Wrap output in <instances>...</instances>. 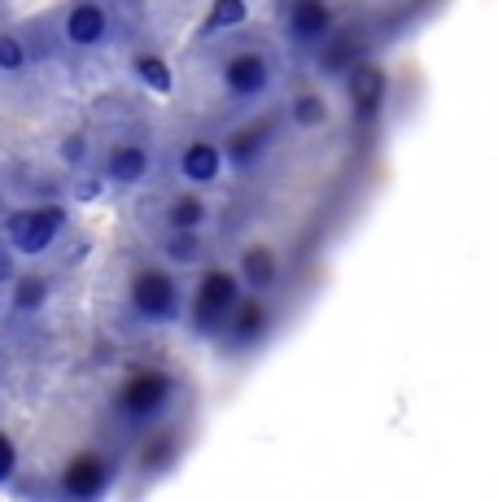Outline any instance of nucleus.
<instances>
[{"label": "nucleus", "instance_id": "obj_1", "mask_svg": "<svg viewBox=\"0 0 498 502\" xmlns=\"http://www.w3.org/2000/svg\"><path fill=\"white\" fill-rule=\"evenodd\" d=\"M232 306H237V280H232L228 271H210V275L201 280V293H197V306H193V319H197L201 332H214Z\"/></svg>", "mask_w": 498, "mask_h": 502}, {"label": "nucleus", "instance_id": "obj_2", "mask_svg": "<svg viewBox=\"0 0 498 502\" xmlns=\"http://www.w3.org/2000/svg\"><path fill=\"white\" fill-rule=\"evenodd\" d=\"M166 398H171V380L157 376V371H145V376H136V380L123 389L118 410L132 415V419H149V415H157V410L166 406Z\"/></svg>", "mask_w": 498, "mask_h": 502}, {"label": "nucleus", "instance_id": "obj_3", "mask_svg": "<svg viewBox=\"0 0 498 502\" xmlns=\"http://www.w3.org/2000/svg\"><path fill=\"white\" fill-rule=\"evenodd\" d=\"M61 210L57 205H49V210H31V214H18L9 227H13V245L22 253H40L52 245V236L61 232Z\"/></svg>", "mask_w": 498, "mask_h": 502}, {"label": "nucleus", "instance_id": "obj_4", "mask_svg": "<svg viewBox=\"0 0 498 502\" xmlns=\"http://www.w3.org/2000/svg\"><path fill=\"white\" fill-rule=\"evenodd\" d=\"M136 306H141V315H149V319H171V315H175V284H171L162 271H145V275L136 280Z\"/></svg>", "mask_w": 498, "mask_h": 502}, {"label": "nucleus", "instance_id": "obj_5", "mask_svg": "<svg viewBox=\"0 0 498 502\" xmlns=\"http://www.w3.org/2000/svg\"><path fill=\"white\" fill-rule=\"evenodd\" d=\"M228 88H232L237 97H258V92L267 88V61L253 57V52L232 57V66H228Z\"/></svg>", "mask_w": 498, "mask_h": 502}, {"label": "nucleus", "instance_id": "obj_6", "mask_svg": "<svg viewBox=\"0 0 498 502\" xmlns=\"http://www.w3.org/2000/svg\"><path fill=\"white\" fill-rule=\"evenodd\" d=\"M105 490V463L100 458H75L66 472V494L70 498H97Z\"/></svg>", "mask_w": 498, "mask_h": 502}, {"label": "nucleus", "instance_id": "obj_7", "mask_svg": "<svg viewBox=\"0 0 498 502\" xmlns=\"http://www.w3.org/2000/svg\"><path fill=\"white\" fill-rule=\"evenodd\" d=\"M328 22H333V13H328L324 0H298L293 13H289V27H293L298 40H319L328 31Z\"/></svg>", "mask_w": 498, "mask_h": 502}, {"label": "nucleus", "instance_id": "obj_8", "mask_svg": "<svg viewBox=\"0 0 498 502\" xmlns=\"http://www.w3.org/2000/svg\"><path fill=\"white\" fill-rule=\"evenodd\" d=\"M381 92H385V79H381V70L363 66V70H354V75H349V97H354V109H358V118H372V114H376V105H381Z\"/></svg>", "mask_w": 498, "mask_h": 502}, {"label": "nucleus", "instance_id": "obj_9", "mask_svg": "<svg viewBox=\"0 0 498 502\" xmlns=\"http://www.w3.org/2000/svg\"><path fill=\"white\" fill-rule=\"evenodd\" d=\"M66 36H70V44H97L100 36H105V13H100L97 4H79L66 18Z\"/></svg>", "mask_w": 498, "mask_h": 502}, {"label": "nucleus", "instance_id": "obj_10", "mask_svg": "<svg viewBox=\"0 0 498 502\" xmlns=\"http://www.w3.org/2000/svg\"><path fill=\"white\" fill-rule=\"evenodd\" d=\"M184 175L193 179V184H210L214 175H219V149L214 145H193V149L184 153Z\"/></svg>", "mask_w": 498, "mask_h": 502}, {"label": "nucleus", "instance_id": "obj_11", "mask_svg": "<svg viewBox=\"0 0 498 502\" xmlns=\"http://www.w3.org/2000/svg\"><path fill=\"white\" fill-rule=\"evenodd\" d=\"M145 166H149V153H145V149H114V153H109V175H114V179H123V184L141 179V175H145Z\"/></svg>", "mask_w": 498, "mask_h": 502}, {"label": "nucleus", "instance_id": "obj_12", "mask_svg": "<svg viewBox=\"0 0 498 502\" xmlns=\"http://www.w3.org/2000/svg\"><path fill=\"white\" fill-rule=\"evenodd\" d=\"M271 275H276V267H271V253L262 250H249L245 253V280L253 289H267L271 284Z\"/></svg>", "mask_w": 498, "mask_h": 502}, {"label": "nucleus", "instance_id": "obj_13", "mask_svg": "<svg viewBox=\"0 0 498 502\" xmlns=\"http://www.w3.org/2000/svg\"><path fill=\"white\" fill-rule=\"evenodd\" d=\"M136 75L149 84L153 92H166V88H171V70H166L157 57H141V61H136Z\"/></svg>", "mask_w": 498, "mask_h": 502}, {"label": "nucleus", "instance_id": "obj_14", "mask_svg": "<svg viewBox=\"0 0 498 502\" xmlns=\"http://www.w3.org/2000/svg\"><path fill=\"white\" fill-rule=\"evenodd\" d=\"M166 253H171L175 262H193V258H197V236H193V227H175V236L166 241Z\"/></svg>", "mask_w": 498, "mask_h": 502}, {"label": "nucleus", "instance_id": "obj_15", "mask_svg": "<svg viewBox=\"0 0 498 502\" xmlns=\"http://www.w3.org/2000/svg\"><path fill=\"white\" fill-rule=\"evenodd\" d=\"M258 337H262V310H258V306H245L241 319H237V341L249 346V341H258Z\"/></svg>", "mask_w": 498, "mask_h": 502}, {"label": "nucleus", "instance_id": "obj_16", "mask_svg": "<svg viewBox=\"0 0 498 502\" xmlns=\"http://www.w3.org/2000/svg\"><path fill=\"white\" fill-rule=\"evenodd\" d=\"M241 18H245V0H214L210 27H237Z\"/></svg>", "mask_w": 498, "mask_h": 502}, {"label": "nucleus", "instance_id": "obj_17", "mask_svg": "<svg viewBox=\"0 0 498 502\" xmlns=\"http://www.w3.org/2000/svg\"><path fill=\"white\" fill-rule=\"evenodd\" d=\"M258 149H262V131H241V136H237V140H232V162H241V166H245V162H253V157H258Z\"/></svg>", "mask_w": 498, "mask_h": 502}, {"label": "nucleus", "instance_id": "obj_18", "mask_svg": "<svg viewBox=\"0 0 498 502\" xmlns=\"http://www.w3.org/2000/svg\"><path fill=\"white\" fill-rule=\"evenodd\" d=\"M171 223L175 227H197L201 223V201L197 197H180L171 205Z\"/></svg>", "mask_w": 498, "mask_h": 502}, {"label": "nucleus", "instance_id": "obj_19", "mask_svg": "<svg viewBox=\"0 0 498 502\" xmlns=\"http://www.w3.org/2000/svg\"><path fill=\"white\" fill-rule=\"evenodd\" d=\"M44 280H36V275H27V280H18V306L22 310H36V306H44Z\"/></svg>", "mask_w": 498, "mask_h": 502}, {"label": "nucleus", "instance_id": "obj_20", "mask_svg": "<svg viewBox=\"0 0 498 502\" xmlns=\"http://www.w3.org/2000/svg\"><path fill=\"white\" fill-rule=\"evenodd\" d=\"M354 57H358V49H354V40H337V44H333V52L324 57V70H346V66L354 61Z\"/></svg>", "mask_w": 498, "mask_h": 502}, {"label": "nucleus", "instance_id": "obj_21", "mask_svg": "<svg viewBox=\"0 0 498 502\" xmlns=\"http://www.w3.org/2000/svg\"><path fill=\"white\" fill-rule=\"evenodd\" d=\"M293 114H298L301 127H315V123H324V100H319V97H301Z\"/></svg>", "mask_w": 498, "mask_h": 502}, {"label": "nucleus", "instance_id": "obj_22", "mask_svg": "<svg viewBox=\"0 0 498 502\" xmlns=\"http://www.w3.org/2000/svg\"><path fill=\"white\" fill-rule=\"evenodd\" d=\"M22 57H27V52H22L18 40L0 36V70H18V66H22Z\"/></svg>", "mask_w": 498, "mask_h": 502}, {"label": "nucleus", "instance_id": "obj_23", "mask_svg": "<svg viewBox=\"0 0 498 502\" xmlns=\"http://www.w3.org/2000/svg\"><path fill=\"white\" fill-rule=\"evenodd\" d=\"M13 463H18V454H13V446H9V437H0V481H9Z\"/></svg>", "mask_w": 498, "mask_h": 502}, {"label": "nucleus", "instance_id": "obj_24", "mask_svg": "<svg viewBox=\"0 0 498 502\" xmlns=\"http://www.w3.org/2000/svg\"><path fill=\"white\" fill-rule=\"evenodd\" d=\"M84 157V140H66V162H79Z\"/></svg>", "mask_w": 498, "mask_h": 502}, {"label": "nucleus", "instance_id": "obj_25", "mask_svg": "<svg viewBox=\"0 0 498 502\" xmlns=\"http://www.w3.org/2000/svg\"><path fill=\"white\" fill-rule=\"evenodd\" d=\"M13 275V258H9V250H0V280H9Z\"/></svg>", "mask_w": 498, "mask_h": 502}]
</instances>
